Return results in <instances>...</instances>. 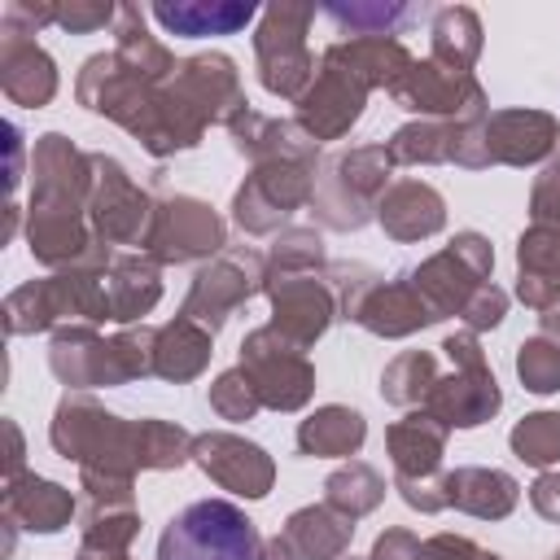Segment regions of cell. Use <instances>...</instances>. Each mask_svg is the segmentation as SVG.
<instances>
[{"label": "cell", "instance_id": "6da1fadb", "mask_svg": "<svg viewBox=\"0 0 560 560\" xmlns=\"http://www.w3.org/2000/svg\"><path fill=\"white\" fill-rule=\"evenodd\" d=\"M48 442L61 459H74L79 472L136 477V420L105 411L92 394H66L52 411Z\"/></svg>", "mask_w": 560, "mask_h": 560}, {"label": "cell", "instance_id": "7a4b0ae2", "mask_svg": "<svg viewBox=\"0 0 560 560\" xmlns=\"http://www.w3.org/2000/svg\"><path fill=\"white\" fill-rule=\"evenodd\" d=\"M389 171L394 162L385 144H354L324 158L311 192V214L319 219V228L354 232L368 219H376V206L389 188Z\"/></svg>", "mask_w": 560, "mask_h": 560}, {"label": "cell", "instance_id": "3957f363", "mask_svg": "<svg viewBox=\"0 0 560 560\" xmlns=\"http://www.w3.org/2000/svg\"><path fill=\"white\" fill-rule=\"evenodd\" d=\"M328 280L337 289V311L341 319H354L359 328L376 337H411L429 324H438L433 306L416 289L411 271L407 276H376L372 267H328Z\"/></svg>", "mask_w": 560, "mask_h": 560}, {"label": "cell", "instance_id": "277c9868", "mask_svg": "<svg viewBox=\"0 0 560 560\" xmlns=\"http://www.w3.org/2000/svg\"><path fill=\"white\" fill-rule=\"evenodd\" d=\"M258 525L228 499H197L175 512L158 538V560H258Z\"/></svg>", "mask_w": 560, "mask_h": 560}, {"label": "cell", "instance_id": "5b68a950", "mask_svg": "<svg viewBox=\"0 0 560 560\" xmlns=\"http://www.w3.org/2000/svg\"><path fill=\"white\" fill-rule=\"evenodd\" d=\"M438 350L446 354L451 372L433 381V389L424 398V411L438 416L446 429H477V424H486L503 407V394H499V381H494V372H490V363L481 354L477 332L459 328Z\"/></svg>", "mask_w": 560, "mask_h": 560}, {"label": "cell", "instance_id": "8992f818", "mask_svg": "<svg viewBox=\"0 0 560 560\" xmlns=\"http://www.w3.org/2000/svg\"><path fill=\"white\" fill-rule=\"evenodd\" d=\"M315 9L311 4H271L258 18L254 31V57H258V79L271 96L298 101L306 83L315 79V57L306 48V26Z\"/></svg>", "mask_w": 560, "mask_h": 560}, {"label": "cell", "instance_id": "52a82bcc", "mask_svg": "<svg viewBox=\"0 0 560 560\" xmlns=\"http://www.w3.org/2000/svg\"><path fill=\"white\" fill-rule=\"evenodd\" d=\"M241 368L254 381L262 407H271V411H298L315 394V368H311L306 350L293 346L284 332H276L271 324L245 332Z\"/></svg>", "mask_w": 560, "mask_h": 560}, {"label": "cell", "instance_id": "ba28073f", "mask_svg": "<svg viewBox=\"0 0 560 560\" xmlns=\"http://www.w3.org/2000/svg\"><path fill=\"white\" fill-rule=\"evenodd\" d=\"M490 267H494L490 241L481 232H455V241L446 249H438L433 258L411 267V280L424 293V302L433 306V315L446 319V315H464V306L477 298V289L490 284Z\"/></svg>", "mask_w": 560, "mask_h": 560}, {"label": "cell", "instance_id": "9c48e42d", "mask_svg": "<svg viewBox=\"0 0 560 560\" xmlns=\"http://www.w3.org/2000/svg\"><path fill=\"white\" fill-rule=\"evenodd\" d=\"M228 245V232H223V219L214 206H206L201 197H188V192H175V197H162L153 206V223H149V236H144V249L158 267L166 262H197V258H219Z\"/></svg>", "mask_w": 560, "mask_h": 560}, {"label": "cell", "instance_id": "30bf717a", "mask_svg": "<svg viewBox=\"0 0 560 560\" xmlns=\"http://www.w3.org/2000/svg\"><path fill=\"white\" fill-rule=\"evenodd\" d=\"M267 289V262L254 249H223L219 258H210L197 276L192 289L179 306L184 319L201 324L206 332H219L236 306H245L254 293Z\"/></svg>", "mask_w": 560, "mask_h": 560}, {"label": "cell", "instance_id": "8fae6325", "mask_svg": "<svg viewBox=\"0 0 560 560\" xmlns=\"http://www.w3.org/2000/svg\"><path fill=\"white\" fill-rule=\"evenodd\" d=\"M92 197H88V223L96 232L101 245H140L144 249V236H149V223H153V197L127 175V166L118 158H105V153H92Z\"/></svg>", "mask_w": 560, "mask_h": 560}, {"label": "cell", "instance_id": "7c38bea8", "mask_svg": "<svg viewBox=\"0 0 560 560\" xmlns=\"http://www.w3.org/2000/svg\"><path fill=\"white\" fill-rule=\"evenodd\" d=\"M315 192V162H258L232 192V219L249 236L280 232V223Z\"/></svg>", "mask_w": 560, "mask_h": 560}, {"label": "cell", "instance_id": "4fadbf2b", "mask_svg": "<svg viewBox=\"0 0 560 560\" xmlns=\"http://www.w3.org/2000/svg\"><path fill=\"white\" fill-rule=\"evenodd\" d=\"M389 96L420 114V118H442V122H477L490 114V101H486V88L464 74V70H451L433 57L424 61H411V70L389 88Z\"/></svg>", "mask_w": 560, "mask_h": 560}, {"label": "cell", "instance_id": "5bb4252c", "mask_svg": "<svg viewBox=\"0 0 560 560\" xmlns=\"http://www.w3.org/2000/svg\"><path fill=\"white\" fill-rule=\"evenodd\" d=\"M92 153L74 149L61 131H48L31 149V210H88Z\"/></svg>", "mask_w": 560, "mask_h": 560}, {"label": "cell", "instance_id": "9a60e30c", "mask_svg": "<svg viewBox=\"0 0 560 560\" xmlns=\"http://www.w3.org/2000/svg\"><path fill=\"white\" fill-rule=\"evenodd\" d=\"M293 105H298V127H302L315 144H319V140H341V136L359 122V114H363V105H368V88H363L341 61H332V57L324 52L315 79L306 83V92H302Z\"/></svg>", "mask_w": 560, "mask_h": 560}, {"label": "cell", "instance_id": "2e32d148", "mask_svg": "<svg viewBox=\"0 0 560 560\" xmlns=\"http://www.w3.org/2000/svg\"><path fill=\"white\" fill-rule=\"evenodd\" d=\"M271 298V328L284 332L293 346H315L328 324L341 315L337 311V289L328 280V271L315 276H289V280H267L262 289Z\"/></svg>", "mask_w": 560, "mask_h": 560}, {"label": "cell", "instance_id": "e0dca14e", "mask_svg": "<svg viewBox=\"0 0 560 560\" xmlns=\"http://www.w3.org/2000/svg\"><path fill=\"white\" fill-rule=\"evenodd\" d=\"M192 464L223 490L241 494V499H262L276 481V464L271 455L241 438V433H228V429H214V433H201L192 438Z\"/></svg>", "mask_w": 560, "mask_h": 560}, {"label": "cell", "instance_id": "ac0fdd59", "mask_svg": "<svg viewBox=\"0 0 560 560\" xmlns=\"http://www.w3.org/2000/svg\"><path fill=\"white\" fill-rule=\"evenodd\" d=\"M481 149L490 166H534L560 153V122L547 109H490L481 118Z\"/></svg>", "mask_w": 560, "mask_h": 560}, {"label": "cell", "instance_id": "d6986e66", "mask_svg": "<svg viewBox=\"0 0 560 560\" xmlns=\"http://www.w3.org/2000/svg\"><path fill=\"white\" fill-rule=\"evenodd\" d=\"M171 88L184 96V105L210 127V122H232L241 109H249L245 92H241V74L236 61L223 52H197L188 61H179Z\"/></svg>", "mask_w": 560, "mask_h": 560}, {"label": "cell", "instance_id": "ffe728a7", "mask_svg": "<svg viewBox=\"0 0 560 560\" xmlns=\"http://www.w3.org/2000/svg\"><path fill=\"white\" fill-rule=\"evenodd\" d=\"M446 438L451 429L420 411H407L402 420H394L385 429V446H389V464H394V481H429L442 472V455H446Z\"/></svg>", "mask_w": 560, "mask_h": 560}, {"label": "cell", "instance_id": "44dd1931", "mask_svg": "<svg viewBox=\"0 0 560 560\" xmlns=\"http://www.w3.org/2000/svg\"><path fill=\"white\" fill-rule=\"evenodd\" d=\"M79 512V499L35 472H22L18 481H4V521L31 534H61L70 516Z\"/></svg>", "mask_w": 560, "mask_h": 560}, {"label": "cell", "instance_id": "7402d4cb", "mask_svg": "<svg viewBox=\"0 0 560 560\" xmlns=\"http://www.w3.org/2000/svg\"><path fill=\"white\" fill-rule=\"evenodd\" d=\"M0 88L13 105L44 109L57 96V66L31 35H0Z\"/></svg>", "mask_w": 560, "mask_h": 560}, {"label": "cell", "instance_id": "603a6c76", "mask_svg": "<svg viewBox=\"0 0 560 560\" xmlns=\"http://www.w3.org/2000/svg\"><path fill=\"white\" fill-rule=\"evenodd\" d=\"M228 136L236 144V153H245L254 166L258 162H315V140L284 118H267L258 109H241L228 122Z\"/></svg>", "mask_w": 560, "mask_h": 560}, {"label": "cell", "instance_id": "cb8c5ba5", "mask_svg": "<svg viewBox=\"0 0 560 560\" xmlns=\"http://www.w3.org/2000/svg\"><path fill=\"white\" fill-rule=\"evenodd\" d=\"M376 223L394 241H424L446 228V201L424 179H398L385 188V197L376 206Z\"/></svg>", "mask_w": 560, "mask_h": 560}, {"label": "cell", "instance_id": "d4e9b609", "mask_svg": "<svg viewBox=\"0 0 560 560\" xmlns=\"http://www.w3.org/2000/svg\"><path fill=\"white\" fill-rule=\"evenodd\" d=\"M442 494H446V508H455V512H468L477 521H503V516H512L521 486L503 468L464 464V468L442 472Z\"/></svg>", "mask_w": 560, "mask_h": 560}, {"label": "cell", "instance_id": "484cf974", "mask_svg": "<svg viewBox=\"0 0 560 560\" xmlns=\"http://www.w3.org/2000/svg\"><path fill=\"white\" fill-rule=\"evenodd\" d=\"M516 298L534 311L560 302V228L534 223L516 241Z\"/></svg>", "mask_w": 560, "mask_h": 560}, {"label": "cell", "instance_id": "4316f807", "mask_svg": "<svg viewBox=\"0 0 560 560\" xmlns=\"http://www.w3.org/2000/svg\"><path fill=\"white\" fill-rule=\"evenodd\" d=\"M162 298V271L149 254H114L105 267V311L109 324L144 319Z\"/></svg>", "mask_w": 560, "mask_h": 560}, {"label": "cell", "instance_id": "83f0119b", "mask_svg": "<svg viewBox=\"0 0 560 560\" xmlns=\"http://www.w3.org/2000/svg\"><path fill=\"white\" fill-rule=\"evenodd\" d=\"M79 529L83 534L74 560H127V547L140 534L136 499H83Z\"/></svg>", "mask_w": 560, "mask_h": 560}, {"label": "cell", "instance_id": "f1b7e54d", "mask_svg": "<svg viewBox=\"0 0 560 560\" xmlns=\"http://www.w3.org/2000/svg\"><path fill=\"white\" fill-rule=\"evenodd\" d=\"M332 61H341L368 92L372 88H394L407 70H411V52L398 44V39H389V35H359V39H337V44H328L324 48Z\"/></svg>", "mask_w": 560, "mask_h": 560}, {"label": "cell", "instance_id": "f546056e", "mask_svg": "<svg viewBox=\"0 0 560 560\" xmlns=\"http://www.w3.org/2000/svg\"><path fill=\"white\" fill-rule=\"evenodd\" d=\"M48 368L74 394L105 385V337L92 324L57 328L52 332V346H48Z\"/></svg>", "mask_w": 560, "mask_h": 560}, {"label": "cell", "instance_id": "4dcf8cb0", "mask_svg": "<svg viewBox=\"0 0 560 560\" xmlns=\"http://www.w3.org/2000/svg\"><path fill=\"white\" fill-rule=\"evenodd\" d=\"M298 560H341L350 551V538H354V521L341 516L337 508L328 503H306L298 512H289L284 529H280Z\"/></svg>", "mask_w": 560, "mask_h": 560}, {"label": "cell", "instance_id": "1f68e13d", "mask_svg": "<svg viewBox=\"0 0 560 560\" xmlns=\"http://www.w3.org/2000/svg\"><path fill=\"white\" fill-rule=\"evenodd\" d=\"M368 438V420L363 411L354 407H341V402H328V407H315L302 424H298V451L302 455H315V459H350Z\"/></svg>", "mask_w": 560, "mask_h": 560}, {"label": "cell", "instance_id": "d6a6232c", "mask_svg": "<svg viewBox=\"0 0 560 560\" xmlns=\"http://www.w3.org/2000/svg\"><path fill=\"white\" fill-rule=\"evenodd\" d=\"M210 341H214V332H206L201 324L175 315V319L162 324L158 337H153V376L175 381V385L201 376L206 363H210Z\"/></svg>", "mask_w": 560, "mask_h": 560}, {"label": "cell", "instance_id": "836d02e7", "mask_svg": "<svg viewBox=\"0 0 560 560\" xmlns=\"http://www.w3.org/2000/svg\"><path fill=\"white\" fill-rule=\"evenodd\" d=\"M171 35H188V39H201V35H236L245 31L258 13L254 4H232V0H188V4H153L149 9Z\"/></svg>", "mask_w": 560, "mask_h": 560}, {"label": "cell", "instance_id": "e575fe53", "mask_svg": "<svg viewBox=\"0 0 560 560\" xmlns=\"http://www.w3.org/2000/svg\"><path fill=\"white\" fill-rule=\"evenodd\" d=\"M459 131L464 122H442V118H420V122H407L398 127L385 149H389V162L394 166H433V162H455V149H459Z\"/></svg>", "mask_w": 560, "mask_h": 560}, {"label": "cell", "instance_id": "d590c367", "mask_svg": "<svg viewBox=\"0 0 560 560\" xmlns=\"http://www.w3.org/2000/svg\"><path fill=\"white\" fill-rule=\"evenodd\" d=\"M429 35H433V52H429L433 61L472 74V61L481 57V22H477L472 9H464V4L438 9Z\"/></svg>", "mask_w": 560, "mask_h": 560}, {"label": "cell", "instance_id": "8d00e7d4", "mask_svg": "<svg viewBox=\"0 0 560 560\" xmlns=\"http://www.w3.org/2000/svg\"><path fill=\"white\" fill-rule=\"evenodd\" d=\"M381 499H385V477H381L372 464H363V459L341 464V468L328 472V481H324V503L337 508V512L350 516V521L376 512Z\"/></svg>", "mask_w": 560, "mask_h": 560}, {"label": "cell", "instance_id": "74e56055", "mask_svg": "<svg viewBox=\"0 0 560 560\" xmlns=\"http://www.w3.org/2000/svg\"><path fill=\"white\" fill-rule=\"evenodd\" d=\"M188 459H192V433L188 429H179L175 420H158V416L136 420V468L140 472L184 468Z\"/></svg>", "mask_w": 560, "mask_h": 560}, {"label": "cell", "instance_id": "f35d334b", "mask_svg": "<svg viewBox=\"0 0 560 560\" xmlns=\"http://www.w3.org/2000/svg\"><path fill=\"white\" fill-rule=\"evenodd\" d=\"M438 354L433 350H402L381 372V398L394 407H424L433 381H438Z\"/></svg>", "mask_w": 560, "mask_h": 560}, {"label": "cell", "instance_id": "ab89813d", "mask_svg": "<svg viewBox=\"0 0 560 560\" xmlns=\"http://www.w3.org/2000/svg\"><path fill=\"white\" fill-rule=\"evenodd\" d=\"M262 262H267V280L315 276L324 271V236L315 228H280Z\"/></svg>", "mask_w": 560, "mask_h": 560}, {"label": "cell", "instance_id": "60d3db41", "mask_svg": "<svg viewBox=\"0 0 560 560\" xmlns=\"http://www.w3.org/2000/svg\"><path fill=\"white\" fill-rule=\"evenodd\" d=\"M508 446L516 459H525L529 468H551L560 464V411H534L525 420L512 424Z\"/></svg>", "mask_w": 560, "mask_h": 560}, {"label": "cell", "instance_id": "b9f144b4", "mask_svg": "<svg viewBox=\"0 0 560 560\" xmlns=\"http://www.w3.org/2000/svg\"><path fill=\"white\" fill-rule=\"evenodd\" d=\"M324 18H332L341 31H350V39L359 35H398L411 22V4H324Z\"/></svg>", "mask_w": 560, "mask_h": 560}, {"label": "cell", "instance_id": "7bdbcfd3", "mask_svg": "<svg viewBox=\"0 0 560 560\" xmlns=\"http://www.w3.org/2000/svg\"><path fill=\"white\" fill-rule=\"evenodd\" d=\"M516 376L529 394H556L560 389V341L534 332L516 346Z\"/></svg>", "mask_w": 560, "mask_h": 560}, {"label": "cell", "instance_id": "ee69618b", "mask_svg": "<svg viewBox=\"0 0 560 560\" xmlns=\"http://www.w3.org/2000/svg\"><path fill=\"white\" fill-rule=\"evenodd\" d=\"M210 407H214L223 420H232V424H236V420H254V416L262 411V398H258V389H254V381L245 376L241 363L214 376V385H210Z\"/></svg>", "mask_w": 560, "mask_h": 560}, {"label": "cell", "instance_id": "f6af8a7d", "mask_svg": "<svg viewBox=\"0 0 560 560\" xmlns=\"http://www.w3.org/2000/svg\"><path fill=\"white\" fill-rule=\"evenodd\" d=\"M529 214H534V223H551V228H560V153L547 158L542 175L534 179Z\"/></svg>", "mask_w": 560, "mask_h": 560}, {"label": "cell", "instance_id": "bcb514c9", "mask_svg": "<svg viewBox=\"0 0 560 560\" xmlns=\"http://www.w3.org/2000/svg\"><path fill=\"white\" fill-rule=\"evenodd\" d=\"M503 315H508V293L499 284H486V289H477V298L464 306L459 319L468 324V332H486V328H499Z\"/></svg>", "mask_w": 560, "mask_h": 560}, {"label": "cell", "instance_id": "7dc6e473", "mask_svg": "<svg viewBox=\"0 0 560 560\" xmlns=\"http://www.w3.org/2000/svg\"><path fill=\"white\" fill-rule=\"evenodd\" d=\"M118 9L114 4H57V26L70 31V35H88V31H101V26H114Z\"/></svg>", "mask_w": 560, "mask_h": 560}, {"label": "cell", "instance_id": "c3c4849f", "mask_svg": "<svg viewBox=\"0 0 560 560\" xmlns=\"http://www.w3.org/2000/svg\"><path fill=\"white\" fill-rule=\"evenodd\" d=\"M420 560H503V556L486 551L481 542H472L464 534H433V538H424Z\"/></svg>", "mask_w": 560, "mask_h": 560}, {"label": "cell", "instance_id": "681fc988", "mask_svg": "<svg viewBox=\"0 0 560 560\" xmlns=\"http://www.w3.org/2000/svg\"><path fill=\"white\" fill-rule=\"evenodd\" d=\"M420 551H424V542H420L411 529L394 525V529H381V534H376L368 560H420Z\"/></svg>", "mask_w": 560, "mask_h": 560}, {"label": "cell", "instance_id": "f907efd6", "mask_svg": "<svg viewBox=\"0 0 560 560\" xmlns=\"http://www.w3.org/2000/svg\"><path fill=\"white\" fill-rule=\"evenodd\" d=\"M529 503H534V512L542 516V521H551V525H560V472H538L534 477V486H529Z\"/></svg>", "mask_w": 560, "mask_h": 560}, {"label": "cell", "instance_id": "816d5d0a", "mask_svg": "<svg viewBox=\"0 0 560 560\" xmlns=\"http://www.w3.org/2000/svg\"><path fill=\"white\" fill-rule=\"evenodd\" d=\"M4 438H9V468H4V481H18L22 477V433L13 420H4Z\"/></svg>", "mask_w": 560, "mask_h": 560}, {"label": "cell", "instance_id": "f5cc1de1", "mask_svg": "<svg viewBox=\"0 0 560 560\" xmlns=\"http://www.w3.org/2000/svg\"><path fill=\"white\" fill-rule=\"evenodd\" d=\"M18 179H22V131L9 122V192L18 188Z\"/></svg>", "mask_w": 560, "mask_h": 560}, {"label": "cell", "instance_id": "db71d44e", "mask_svg": "<svg viewBox=\"0 0 560 560\" xmlns=\"http://www.w3.org/2000/svg\"><path fill=\"white\" fill-rule=\"evenodd\" d=\"M258 560H298V551H293V542L284 534H276V538H262V556Z\"/></svg>", "mask_w": 560, "mask_h": 560}, {"label": "cell", "instance_id": "11a10c76", "mask_svg": "<svg viewBox=\"0 0 560 560\" xmlns=\"http://www.w3.org/2000/svg\"><path fill=\"white\" fill-rule=\"evenodd\" d=\"M538 324H542V337L560 341V302H556V306H547V311H538Z\"/></svg>", "mask_w": 560, "mask_h": 560}, {"label": "cell", "instance_id": "9f6ffc18", "mask_svg": "<svg viewBox=\"0 0 560 560\" xmlns=\"http://www.w3.org/2000/svg\"><path fill=\"white\" fill-rule=\"evenodd\" d=\"M341 560H359V556H341Z\"/></svg>", "mask_w": 560, "mask_h": 560}, {"label": "cell", "instance_id": "6f0895ef", "mask_svg": "<svg viewBox=\"0 0 560 560\" xmlns=\"http://www.w3.org/2000/svg\"><path fill=\"white\" fill-rule=\"evenodd\" d=\"M551 560H560V551H556V556H551Z\"/></svg>", "mask_w": 560, "mask_h": 560}]
</instances>
